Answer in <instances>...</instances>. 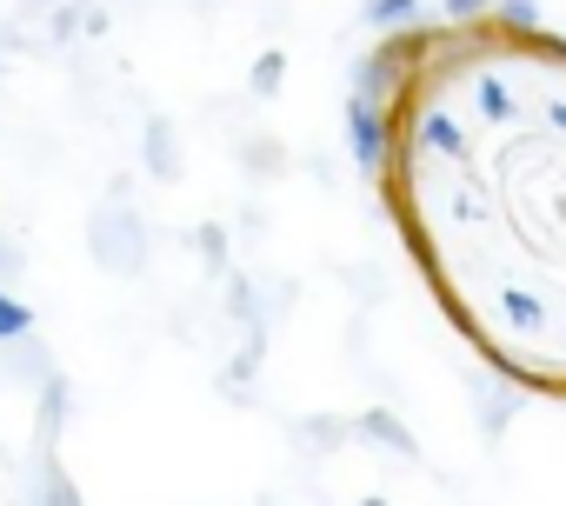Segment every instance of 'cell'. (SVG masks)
Listing matches in <instances>:
<instances>
[{"instance_id": "cell-1", "label": "cell", "mask_w": 566, "mask_h": 506, "mask_svg": "<svg viewBox=\"0 0 566 506\" xmlns=\"http://www.w3.org/2000/svg\"><path fill=\"white\" fill-rule=\"evenodd\" d=\"M360 154L440 320L566 407V34L506 0L387 21L360 61Z\"/></svg>"}]
</instances>
